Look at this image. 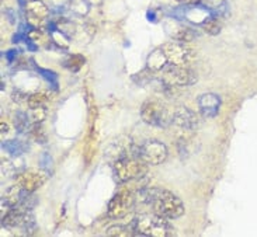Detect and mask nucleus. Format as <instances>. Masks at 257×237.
Wrapping results in <instances>:
<instances>
[{
    "instance_id": "nucleus-1",
    "label": "nucleus",
    "mask_w": 257,
    "mask_h": 237,
    "mask_svg": "<svg viewBox=\"0 0 257 237\" xmlns=\"http://www.w3.org/2000/svg\"><path fill=\"white\" fill-rule=\"evenodd\" d=\"M137 199L139 202L152 206V212L165 219H177L184 213V203L177 195L167 189L156 187H144L138 191Z\"/></svg>"
},
{
    "instance_id": "nucleus-2",
    "label": "nucleus",
    "mask_w": 257,
    "mask_h": 237,
    "mask_svg": "<svg viewBox=\"0 0 257 237\" xmlns=\"http://www.w3.org/2000/svg\"><path fill=\"white\" fill-rule=\"evenodd\" d=\"M134 234L146 237H172L176 229L169 223V219L158 215H139L132 220Z\"/></svg>"
},
{
    "instance_id": "nucleus-3",
    "label": "nucleus",
    "mask_w": 257,
    "mask_h": 237,
    "mask_svg": "<svg viewBox=\"0 0 257 237\" xmlns=\"http://www.w3.org/2000/svg\"><path fill=\"white\" fill-rule=\"evenodd\" d=\"M141 118L148 125L167 128L173 124V111L159 100H148L142 104Z\"/></svg>"
},
{
    "instance_id": "nucleus-4",
    "label": "nucleus",
    "mask_w": 257,
    "mask_h": 237,
    "mask_svg": "<svg viewBox=\"0 0 257 237\" xmlns=\"http://www.w3.org/2000/svg\"><path fill=\"white\" fill-rule=\"evenodd\" d=\"M112 171L119 182L141 180L148 173V164L138 156H130L112 163Z\"/></svg>"
},
{
    "instance_id": "nucleus-5",
    "label": "nucleus",
    "mask_w": 257,
    "mask_h": 237,
    "mask_svg": "<svg viewBox=\"0 0 257 237\" xmlns=\"http://www.w3.org/2000/svg\"><path fill=\"white\" fill-rule=\"evenodd\" d=\"M162 73V82L170 84L173 87H184L191 86L198 80V76L194 70L188 66H177V65H167Z\"/></svg>"
},
{
    "instance_id": "nucleus-6",
    "label": "nucleus",
    "mask_w": 257,
    "mask_h": 237,
    "mask_svg": "<svg viewBox=\"0 0 257 237\" xmlns=\"http://www.w3.org/2000/svg\"><path fill=\"white\" fill-rule=\"evenodd\" d=\"M162 49L167 58L169 65L188 66L195 59L194 49L186 45V42L172 41L162 45Z\"/></svg>"
},
{
    "instance_id": "nucleus-7",
    "label": "nucleus",
    "mask_w": 257,
    "mask_h": 237,
    "mask_svg": "<svg viewBox=\"0 0 257 237\" xmlns=\"http://www.w3.org/2000/svg\"><path fill=\"white\" fill-rule=\"evenodd\" d=\"M167 147L156 139H148L138 146V156L148 166H159L167 159Z\"/></svg>"
},
{
    "instance_id": "nucleus-8",
    "label": "nucleus",
    "mask_w": 257,
    "mask_h": 237,
    "mask_svg": "<svg viewBox=\"0 0 257 237\" xmlns=\"http://www.w3.org/2000/svg\"><path fill=\"white\" fill-rule=\"evenodd\" d=\"M135 201H137V196L134 195L131 191L128 189L119 191L112 196V199L108 203L107 215L111 219H122L134 209Z\"/></svg>"
},
{
    "instance_id": "nucleus-9",
    "label": "nucleus",
    "mask_w": 257,
    "mask_h": 237,
    "mask_svg": "<svg viewBox=\"0 0 257 237\" xmlns=\"http://www.w3.org/2000/svg\"><path fill=\"white\" fill-rule=\"evenodd\" d=\"M37 203V199L33 192H28L23 189L20 185L14 184L5 191L3 194V205L7 208H24V209H33Z\"/></svg>"
},
{
    "instance_id": "nucleus-10",
    "label": "nucleus",
    "mask_w": 257,
    "mask_h": 237,
    "mask_svg": "<svg viewBox=\"0 0 257 237\" xmlns=\"http://www.w3.org/2000/svg\"><path fill=\"white\" fill-rule=\"evenodd\" d=\"M48 171L44 168H40V170L30 168V170L19 171L14 175V180H16V184L20 185L23 189H26L28 192H34L45 184V181L48 180Z\"/></svg>"
},
{
    "instance_id": "nucleus-11",
    "label": "nucleus",
    "mask_w": 257,
    "mask_h": 237,
    "mask_svg": "<svg viewBox=\"0 0 257 237\" xmlns=\"http://www.w3.org/2000/svg\"><path fill=\"white\" fill-rule=\"evenodd\" d=\"M130 156H138V146L130 138H125V136L115 139L105 149V157L108 160H111L112 163L119 159H124V157H130Z\"/></svg>"
},
{
    "instance_id": "nucleus-12",
    "label": "nucleus",
    "mask_w": 257,
    "mask_h": 237,
    "mask_svg": "<svg viewBox=\"0 0 257 237\" xmlns=\"http://www.w3.org/2000/svg\"><path fill=\"white\" fill-rule=\"evenodd\" d=\"M24 7H26V20L30 27L42 28L45 26L49 17V9L42 0H28Z\"/></svg>"
},
{
    "instance_id": "nucleus-13",
    "label": "nucleus",
    "mask_w": 257,
    "mask_h": 237,
    "mask_svg": "<svg viewBox=\"0 0 257 237\" xmlns=\"http://www.w3.org/2000/svg\"><path fill=\"white\" fill-rule=\"evenodd\" d=\"M173 125L180 131H195L200 126V118L187 107H177L173 110Z\"/></svg>"
},
{
    "instance_id": "nucleus-14",
    "label": "nucleus",
    "mask_w": 257,
    "mask_h": 237,
    "mask_svg": "<svg viewBox=\"0 0 257 237\" xmlns=\"http://www.w3.org/2000/svg\"><path fill=\"white\" fill-rule=\"evenodd\" d=\"M165 30L169 34V37L179 42H190L194 41L197 37V31H194L193 28L184 26L183 23L176 20H169L165 23Z\"/></svg>"
},
{
    "instance_id": "nucleus-15",
    "label": "nucleus",
    "mask_w": 257,
    "mask_h": 237,
    "mask_svg": "<svg viewBox=\"0 0 257 237\" xmlns=\"http://www.w3.org/2000/svg\"><path fill=\"white\" fill-rule=\"evenodd\" d=\"M198 108L204 118H214L219 112L221 98L215 93H204L198 97Z\"/></svg>"
},
{
    "instance_id": "nucleus-16",
    "label": "nucleus",
    "mask_w": 257,
    "mask_h": 237,
    "mask_svg": "<svg viewBox=\"0 0 257 237\" xmlns=\"http://www.w3.org/2000/svg\"><path fill=\"white\" fill-rule=\"evenodd\" d=\"M212 16H214L212 12L205 6H202V5H195V6H187L186 5L184 9H183V16L181 17H184L186 20L191 21L194 24L202 26Z\"/></svg>"
},
{
    "instance_id": "nucleus-17",
    "label": "nucleus",
    "mask_w": 257,
    "mask_h": 237,
    "mask_svg": "<svg viewBox=\"0 0 257 237\" xmlns=\"http://www.w3.org/2000/svg\"><path fill=\"white\" fill-rule=\"evenodd\" d=\"M167 65H169V62H167V58L162 47L152 51L146 59V70L151 73H160Z\"/></svg>"
},
{
    "instance_id": "nucleus-18",
    "label": "nucleus",
    "mask_w": 257,
    "mask_h": 237,
    "mask_svg": "<svg viewBox=\"0 0 257 237\" xmlns=\"http://www.w3.org/2000/svg\"><path fill=\"white\" fill-rule=\"evenodd\" d=\"M190 131H183L180 136L177 138V149H179V153L183 156V157H187L188 154L194 153L195 150H197V147H195V138L193 136H190L188 135Z\"/></svg>"
},
{
    "instance_id": "nucleus-19",
    "label": "nucleus",
    "mask_w": 257,
    "mask_h": 237,
    "mask_svg": "<svg viewBox=\"0 0 257 237\" xmlns=\"http://www.w3.org/2000/svg\"><path fill=\"white\" fill-rule=\"evenodd\" d=\"M48 31H49V34H51L52 41L56 44V47H59V48H63V49L69 48L70 38L66 34H63L62 31H59V30L55 27V24H54V23H51V24H49Z\"/></svg>"
},
{
    "instance_id": "nucleus-20",
    "label": "nucleus",
    "mask_w": 257,
    "mask_h": 237,
    "mask_svg": "<svg viewBox=\"0 0 257 237\" xmlns=\"http://www.w3.org/2000/svg\"><path fill=\"white\" fill-rule=\"evenodd\" d=\"M90 3L87 0H69L68 9L73 16L76 17H84L87 16L89 10H90Z\"/></svg>"
},
{
    "instance_id": "nucleus-21",
    "label": "nucleus",
    "mask_w": 257,
    "mask_h": 237,
    "mask_svg": "<svg viewBox=\"0 0 257 237\" xmlns=\"http://www.w3.org/2000/svg\"><path fill=\"white\" fill-rule=\"evenodd\" d=\"M93 35H94V27H91L90 24H83V26L77 24L73 40H76L79 44H87L90 42Z\"/></svg>"
},
{
    "instance_id": "nucleus-22",
    "label": "nucleus",
    "mask_w": 257,
    "mask_h": 237,
    "mask_svg": "<svg viewBox=\"0 0 257 237\" xmlns=\"http://www.w3.org/2000/svg\"><path fill=\"white\" fill-rule=\"evenodd\" d=\"M49 96L48 93H44V91H37L28 96L27 104L28 108H37V107H45V104L48 103Z\"/></svg>"
},
{
    "instance_id": "nucleus-23",
    "label": "nucleus",
    "mask_w": 257,
    "mask_h": 237,
    "mask_svg": "<svg viewBox=\"0 0 257 237\" xmlns=\"http://www.w3.org/2000/svg\"><path fill=\"white\" fill-rule=\"evenodd\" d=\"M202 28H204V31L207 34L218 35L221 34V31H222V23H221V20L216 16H212V17H209L208 20L202 24Z\"/></svg>"
},
{
    "instance_id": "nucleus-24",
    "label": "nucleus",
    "mask_w": 257,
    "mask_h": 237,
    "mask_svg": "<svg viewBox=\"0 0 257 237\" xmlns=\"http://www.w3.org/2000/svg\"><path fill=\"white\" fill-rule=\"evenodd\" d=\"M105 234L108 237H128L134 234L132 226H124V224H114L108 227Z\"/></svg>"
},
{
    "instance_id": "nucleus-25",
    "label": "nucleus",
    "mask_w": 257,
    "mask_h": 237,
    "mask_svg": "<svg viewBox=\"0 0 257 237\" xmlns=\"http://www.w3.org/2000/svg\"><path fill=\"white\" fill-rule=\"evenodd\" d=\"M201 5L209 9L216 17L226 10V0H201Z\"/></svg>"
},
{
    "instance_id": "nucleus-26",
    "label": "nucleus",
    "mask_w": 257,
    "mask_h": 237,
    "mask_svg": "<svg viewBox=\"0 0 257 237\" xmlns=\"http://www.w3.org/2000/svg\"><path fill=\"white\" fill-rule=\"evenodd\" d=\"M28 119L31 124H42L47 118V108L45 107H37V108H28Z\"/></svg>"
},
{
    "instance_id": "nucleus-27",
    "label": "nucleus",
    "mask_w": 257,
    "mask_h": 237,
    "mask_svg": "<svg viewBox=\"0 0 257 237\" xmlns=\"http://www.w3.org/2000/svg\"><path fill=\"white\" fill-rule=\"evenodd\" d=\"M30 119H28L27 112H17L14 115V125L19 132H28L30 131Z\"/></svg>"
},
{
    "instance_id": "nucleus-28",
    "label": "nucleus",
    "mask_w": 257,
    "mask_h": 237,
    "mask_svg": "<svg viewBox=\"0 0 257 237\" xmlns=\"http://www.w3.org/2000/svg\"><path fill=\"white\" fill-rule=\"evenodd\" d=\"M28 133H30V136L35 142H40V143H45L47 142V135H45L44 129L41 128V124H31Z\"/></svg>"
},
{
    "instance_id": "nucleus-29",
    "label": "nucleus",
    "mask_w": 257,
    "mask_h": 237,
    "mask_svg": "<svg viewBox=\"0 0 257 237\" xmlns=\"http://www.w3.org/2000/svg\"><path fill=\"white\" fill-rule=\"evenodd\" d=\"M3 147L6 149L7 152L14 154V156H20L26 150V146L21 142H19V140H7V142L3 143Z\"/></svg>"
},
{
    "instance_id": "nucleus-30",
    "label": "nucleus",
    "mask_w": 257,
    "mask_h": 237,
    "mask_svg": "<svg viewBox=\"0 0 257 237\" xmlns=\"http://www.w3.org/2000/svg\"><path fill=\"white\" fill-rule=\"evenodd\" d=\"M84 65V58L80 55H72L65 61V66L72 72H77Z\"/></svg>"
},
{
    "instance_id": "nucleus-31",
    "label": "nucleus",
    "mask_w": 257,
    "mask_h": 237,
    "mask_svg": "<svg viewBox=\"0 0 257 237\" xmlns=\"http://www.w3.org/2000/svg\"><path fill=\"white\" fill-rule=\"evenodd\" d=\"M19 173L17 167H16V163H13L9 159H2V174L10 177V175H16Z\"/></svg>"
},
{
    "instance_id": "nucleus-32",
    "label": "nucleus",
    "mask_w": 257,
    "mask_h": 237,
    "mask_svg": "<svg viewBox=\"0 0 257 237\" xmlns=\"http://www.w3.org/2000/svg\"><path fill=\"white\" fill-rule=\"evenodd\" d=\"M12 98L13 101H16L17 104H21V103H26L28 100V94H26L24 91L19 90V89H14L13 93H12Z\"/></svg>"
},
{
    "instance_id": "nucleus-33",
    "label": "nucleus",
    "mask_w": 257,
    "mask_h": 237,
    "mask_svg": "<svg viewBox=\"0 0 257 237\" xmlns=\"http://www.w3.org/2000/svg\"><path fill=\"white\" fill-rule=\"evenodd\" d=\"M0 128H2V133L5 135V133H9L10 132V128H9V125H7V122H5V121H2L0 122Z\"/></svg>"
},
{
    "instance_id": "nucleus-34",
    "label": "nucleus",
    "mask_w": 257,
    "mask_h": 237,
    "mask_svg": "<svg viewBox=\"0 0 257 237\" xmlns=\"http://www.w3.org/2000/svg\"><path fill=\"white\" fill-rule=\"evenodd\" d=\"M89 3H90L91 6H98V5H101L103 3V0H87Z\"/></svg>"
},
{
    "instance_id": "nucleus-35",
    "label": "nucleus",
    "mask_w": 257,
    "mask_h": 237,
    "mask_svg": "<svg viewBox=\"0 0 257 237\" xmlns=\"http://www.w3.org/2000/svg\"><path fill=\"white\" fill-rule=\"evenodd\" d=\"M176 2H184L186 3V0H176Z\"/></svg>"
}]
</instances>
